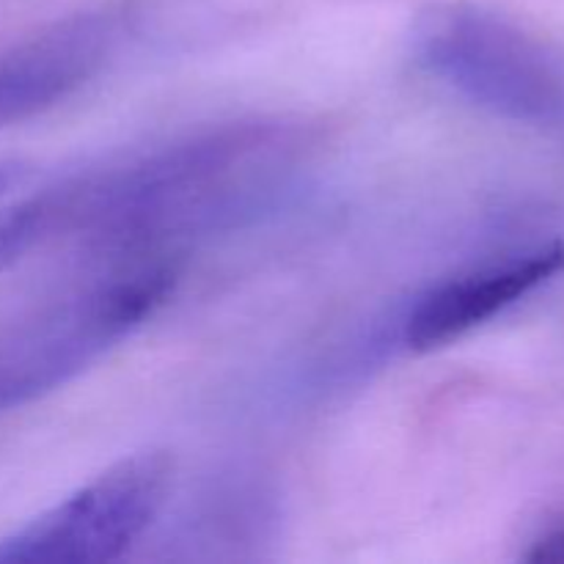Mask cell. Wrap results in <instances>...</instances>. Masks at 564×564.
I'll return each instance as SVG.
<instances>
[{
	"label": "cell",
	"mask_w": 564,
	"mask_h": 564,
	"mask_svg": "<svg viewBox=\"0 0 564 564\" xmlns=\"http://www.w3.org/2000/svg\"><path fill=\"white\" fill-rule=\"evenodd\" d=\"M308 147V130L281 119L235 121L127 163L72 176L75 231L119 246L213 229L281 191Z\"/></svg>",
	"instance_id": "cell-1"
},
{
	"label": "cell",
	"mask_w": 564,
	"mask_h": 564,
	"mask_svg": "<svg viewBox=\"0 0 564 564\" xmlns=\"http://www.w3.org/2000/svg\"><path fill=\"white\" fill-rule=\"evenodd\" d=\"M419 69L474 108L564 130V55L518 22L474 3H435L411 33Z\"/></svg>",
	"instance_id": "cell-2"
},
{
	"label": "cell",
	"mask_w": 564,
	"mask_h": 564,
	"mask_svg": "<svg viewBox=\"0 0 564 564\" xmlns=\"http://www.w3.org/2000/svg\"><path fill=\"white\" fill-rule=\"evenodd\" d=\"M169 264L61 297L0 336V413L61 389L141 328L174 290Z\"/></svg>",
	"instance_id": "cell-3"
},
{
	"label": "cell",
	"mask_w": 564,
	"mask_h": 564,
	"mask_svg": "<svg viewBox=\"0 0 564 564\" xmlns=\"http://www.w3.org/2000/svg\"><path fill=\"white\" fill-rule=\"evenodd\" d=\"M174 457L143 449L121 457L47 512L0 540V564H108L121 560L163 512Z\"/></svg>",
	"instance_id": "cell-4"
},
{
	"label": "cell",
	"mask_w": 564,
	"mask_h": 564,
	"mask_svg": "<svg viewBox=\"0 0 564 564\" xmlns=\"http://www.w3.org/2000/svg\"><path fill=\"white\" fill-rule=\"evenodd\" d=\"M121 17L77 14L0 53V130L75 97L108 66L121 42Z\"/></svg>",
	"instance_id": "cell-5"
},
{
	"label": "cell",
	"mask_w": 564,
	"mask_h": 564,
	"mask_svg": "<svg viewBox=\"0 0 564 564\" xmlns=\"http://www.w3.org/2000/svg\"><path fill=\"white\" fill-rule=\"evenodd\" d=\"M564 273V242H549L505 262L457 275L424 292L405 317V345L435 350L490 323Z\"/></svg>",
	"instance_id": "cell-6"
},
{
	"label": "cell",
	"mask_w": 564,
	"mask_h": 564,
	"mask_svg": "<svg viewBox=\"0 0 564 564\" xmlns=\"http://www.w3.org/2000/svg\"><path fill=\"white\" fill-rule=\"evenodd\" d=\"M72 231V191L69 182L33 193L0 209V273L22 262L50 237Z\"/></svg>",
	"instance_id": "cell-7"
},
{
	"label": "cell",
	"mask_w": 564,
	"mask_h": 564,
	"mask_svg": "<svg viewBox=\"0 0 564 564\" xmlns=\"http://www.w3.org/2000/svg\"><path fill=\"white\" fill-rule=\"evenodd\" d=\"M527 562H564V521L545 527L538 538L529 543Z\"/></svg>",
	"instance_id": "cell-8"
},
{
	"label": "cell",
	"mask_w": 564,
	"mask_h": 564,
	"mask_svg": "<svg viewBox=\"0 0 564 564\" xmlns=\"http://www.w3.org/2000/svg\"><path fill=\"white\" fill-rule=\"evenodd\" d=\"M28 174H31V169L20 160H0V196L9 193L14 185H22Z\"/></svg>",
	"instance_id": "cell-9"
}]
</instances>
